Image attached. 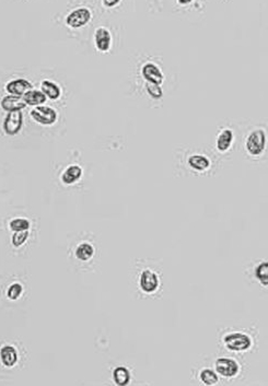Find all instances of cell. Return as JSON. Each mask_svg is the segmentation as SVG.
<instances>
[{
    "label": "cell",
    "mask_w": 268,
    "mask_h": 386,
    "mask_svg": "<svg viewBox=\"0 0 268 386\" xmlns=\"http://www.w3.org/2000/svg\"><path fill=\"white\" fill-rule=\"evenodd\" d=\"M223 342L229 350L240 352L249 350L252 346V339L243 333H231L223 338Z\"/></svg>",
    "instance_id": "cell-1"
},
{
    "label": "cell",
    "mask_w": 268,
    "mask_h": 386,
    "mask_svg": "<svg viewBox=\"0 0 268 386\" xmlns=\"http://www.w3.org/2000/svg\"><path fill=\"white\" fill-rule=\"evenodd\" d=\"M266 146V133L263 129H255L252 131L246 139V150L248 152L257 157L264 151Z\"/></svg>",
    "instance_id": "cell-2"
},
{
    "label": "cell",
    "mask_w": 268,
    "mask_h": 386,
    "mask_svg": "<svg viewBox=\"0 0 268 386\" xmlns=\"http://www.w3.org/2000/svg\"><path fill=\"white\" fill-rule=\"evenodd\" d=\"M30 114L35 122L44 126L53 125L57 121L56 111L50 106H36Z\"/></svg>",
    "instance_id": "cell-3"
},
{
    "label": "cell",
    "mask_w": 268,
    "mask_h": 386,
    "mask_svg": "<svg viewBox=\"0 0 268 386\" xmlns=\"http://www.w3.org/2000/svg\"><path fill=\"white\" fill-rule=\"evenodd\" d=\"M91 20V11L88 8L74 9L66 18V23L72 29L82 28Z\"/></svg>",
    "instance_id": "cell-4"
},
{
    "label": "cell",
    "mask_w": 268,
    "mask_h": 386,
    "mask_svg": "<svg viewBox=\"0 0 268 386\" xmlns=\"http://www.w3.org/2000/svg\"><path fill=\"white\" fill-rule=\"evenodd\" d=\"M23 125V114L21 111L10 112L3 121V130L7 135L14 136L21 130Z\"/></svg>",
    "instance_id": "cell-5"
},
{
    "label": "cell",
    "mask_w": 268,
    "mask_h": 386,
    "mask_svg": "<svg viewBox=\"0 0 268 386\" xmlns=\"http://www.w3.org/2000/svg\"><path fill=\"white\" fill-rule=\"evenodd\" d=\"M141 74L148 83L161 85L164 80V76L161 69L153 63L144 64L141 68Z\"/></svg>",
    "instance_id": "cell-6"
},
{
    "label": "cell",
    "mask_w": 268,
    "mask_h": 386,
    "mask_svg": "<svg viewBox=\"0 0 268 386\" xmlns=\"http://www.w3.org/2000/svg\"><path fill=\"white\" fill-rule=\"evenodd\" d=\"M217 372L223 378H233L239 372V364L230 358H220L216 361Z\"/></svg>",
    "instance_id": "cell-7"
},
{
    "label": "cell",
    "mask_w": 268,
    "mask_h": 386,
    "mask_svg": "<svg viewBox=\"0 0 268 386\" xmlns=\"http://www.w3.org/2000/svg\"><path fill=\"white\" fill-rule=\"evenodd\" d=\"M141 290L146 293H152L158 289L159 279L155 272L152 270L146 269L141 272L140 281H139Z\"/></svg>",
    "instance_id": "cell-8"
},
{
    "label": "cell",
    "mask_w": 268,
    "mask_h": 386,
    "mask_svg": "<svg viewBox=\"0 0 268 386\" xmlns=\"http://www.w3.org/2000/svg\"><path fill=\"white\" fill-rule=\"evenodd\" d=\"M95 46L100 52H107L112 45V34L106 28L101 26L94 33Z\"/></svg>",
    "instance_id": "cell-9"
},
{
    "label": "cell",
    "mask_w": 268,
    "mask_h": 386,
    "mask_svg": "<svg viewBox=\"0 0 268 386\" xmlns=\"http://www.w3.org/2000/svg\"><path fill=\"white\" fill-rule=\"evenodd\" d=\"M7 92L10 95H17L21 96L24 95L28 91L32 90V84L25 79H14L12 81H10L6 85Z\"/></svg>",
    "instance_id": "cell-10"
},
{
    "label": "cell",
    "mask_w": 268,
    "mask_h": 386,
    "mask_svg": "<svg viewBox=\"0 0 268 386\" xmlns=\"http://www.w3.org/2000/svg\"><path fill=\"white\" fill-rule=\"evenodd\" d=\"M0 105H1L2 109L6 112H8V113H10V112L21 111L26 106L22 96H17V95L4 96V98L1 100V102H0Z\"/></svg>",
    "instance_id": "cell-11"
},
{
    "label": "cell",
    "mask_w": 268,
    "mask_h": 386,
    "mask_svg": "<svg viewBox=\"0 0 268 386\" xmlns=\"http://www.w3.org/2000/svg\"><path fill=\"white\" fill-rule=\"evenodd\" d=\"M0 360L3 366L8 368L13 367L18 362V352L12 346H4L0 349Z\"/></svg>",
    "instance_id": "cell-12"
},
{
    "label": "cell",
    "mask_w": 268,
    "mask_h": 386,
    "mask_svg": "<svg viewBox=\"0 0 268 386\" xmlns=\"http://www.w3.org/2000/svg\"><path fill=\"white\" fill-rule=\"evenodd\" d=\"M82 175V169L79 167V165H70L68 167L65 172L62 175V181L64 184L66 185H71L73 183H76L78 180H80Z\"/></svg>",
    "instance_id": "cell-13"
},
{
    "label": "cell",
    "mask_w": 268,
    "mask_h": 386,
    "mask_svg": "<svg viewBox=\"0 0 268 386\" xmlns=\"http://www.w3.org/2000/svg\"><path fill=\"white\" fill-rule=\"evenodd\" d=\"M23 100H24L26 105L37 106V105L44 104L47 98H46V95L42 92V91L32 89L23 95Z\"/></svg>",
    "instance_id": "cell-14"
},
{
    "label": "cell",
    "mask_w": 268,
    "mask_h": 386,
    "mask_svg": "<svg viewBox=\"0 0 268 386\" xmlns=\"http://www.w3.org/2000/svg\"><path fill=\"white\" fill-rule=\"evenodd\" d=\"M233 141V131L231 129H223L217 138V149L220 152H226L231 147Z\"/></svg>",
    "instance_id": "cell-15"
},
{
    "label": "cell",
    "mask_w": 268,
    "mask_h": 386,
    "mask_svg": "<svg viewBox=\"0 0 268 386\" xmlns=\"http://www.w3.org/2000/svg\"><path fill=\"white\" fill-rule=\"evenodd\" d=\"M41 91L46 95V98H50L51 100H57L60 99L62 95V89L60 85L55 82H52L50 80H44L41 85Z\"/></svg>",
    "instance_id": "cell-16"
},
{
    "label": "cell",
    "mask_w": 268,
    "mask_h": 386,
    "mask_svg": "<svg viewBox=\"0 0 268 386\" xmlns=\"http://www.w3.org/2000/svg\"><path fill=\"white\" fill-rule=\"evenodd\" d=\"M187 162H189V165L192 169H194L196 171H201H201H206L209 167H210V161H209V159L205 157V155H201V154L191 155Z\"/></svg>",
    "instance_id": "cell-17"
},
{
    "label": "cell",
    "mask_w": 268,
    "mask_h": 386,
    "mask_svg": "<svg viewBox=\"0 0 268 386\" xmlns=\"http://www.w3.org/2000/svg\"><path fill=\"white\" fill-rule=\"evenodd\" d=\"M114 382L120 386H125L131 381V372L130 370L125 367H119L114 370L113 372Z\"/></svg>",
    "instance_id": "cell-18"
},
{
    "label": "cell",
    "mask_w": 268,
    "mask_h": 386,
    "mask_svg": "<svg viewBox=\"0 0 268 386\" xmlns=\"http://www.w3.org/2000/svg\"><path fill=\"white\" fill-rule=\"evenodd\" d=\"M94 254V248L90 243H81L76 250V257L80 260H89Z\"/></svg>",
    "instance_id": "cell-19"
},
{
    "label": "cell",
    "mask_w": 268,
    "mask_h": 386,
    "mask_svg": "<svg viewBox=\"0 0 268 386\" xmlns=\"http://www.w3.org/2000/svg\"><path fill=\"white\" fill-rule=\"evenodd\" d=\"M9 227L14 232L28 231L30 229V221L28 219H24V218H15L10 221Z\"/></svg>",
    "instance_id": "cell-20"
},
{
    "label": "cell",
    "mask_w": 268,
    "mask_h": 386,
    "mask_svg": "<svg viewBox=\"0 0 268 386\" xmlns=\"http://www.w3.org/2000/svg\"><path fill=\"white\" fill-rule=\"evenodd\" d=\"M255 276L262 285H268V264L266 261L262 262L255 269Z\"/></svg>",
    "instance_id": "cell-21"
},
{
    "label": "cell",
    "mask_w": 268,
    "mask_h": 386,
    "mask_svg": "<svg viewBox=\"0 0 268 386\" xmlns=\"http://www.w3.org/2000/svg\"><path fill=\"white\" fill-rule=\"evenodd\" d=\"M201 380L202 381L203 384L206 385H213L218 382V375L217 373L212 371L210 369L202 370L201 373Z\"/></svg>",
    "instance_id": "cell-22"
},
{
    "label": "cell",
    "mask_w": 268,
    "mask_h": 386,
    "mask_svg": "<svg viewBox=\"0 0 268 386\" xmlns=\"http://www.w3.org/2000/svg\"><path fill=\"white\" fill-rule=\"evenodd\" d=\"M146 88H147L148 94L154 100H160L163 96V91H162V88H161V85L148 83Z\"/></svg>",
    "instance_id": "cell-23"
},
{
    "label": "cell",
    "mask_w": 268,
    "mask_h": 386,
    "mask_svg": "<svg viewBox=\"0 0 268 386\" xmlns=\"http://www.w3.org/2000/svg\"><path fill=\"white\" fill-rule=\"evenodd\" d=\"M28 238H29V231L14 232V234L12 235L11 242H12L13 246H15V248H19V246L23 245L26 242Z\"/></svg>",
    "instance_id": "cell-24"
},
{
    "label": "cell",
    "mask_w": 268,
    "mask_h": 386,
    "mask_svg": "<svg viewBox=\"0 0 268 386\" xmlns=\"http://www.w3.org/2000/svg\"><path fill=\"white\" fill-rule=\"evenodd\" d=\"M22 291H23V288L20 283H13V285L9 287L7 296L10 300H17L21 296Z\"/></svg>",
    "instance_id": "cell-25"
},
{
    "label": "cell",
    "mask_w": 268,
    "mask_h": 386,
    "mask_svg": "<svg viewBox=\"0 0 268 386\" xmlns=\"http://www.w3.org/2000/svg\"><path fill=\"white\" fill-rule=\"evenodd\" d=\"M120 1L119 0H107V1H104L103 4L106 7H114L116 4H119Z\"/></svg>",
    "instance_id": "cell-26"
},
{
    "label": "cell",
    "mask_w": 268,
    "mask_h": 386,
    "mask_svg": "<svg viewBox=\"0 0 268 386\" xmlns=\"http://www.w3.org/2000/svg\"><path fill=\"white\" fill-rule=\"evenodd\" d=\"M190 2H191L190 0H180V1H179L180 4H187V3H190Z\"/></svg>",
    "instance_id": "cell-27"
}]
</instances>
